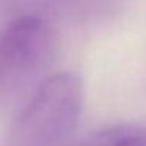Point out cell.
Wrapping results in <instances>:
<instances>
[{"instance_id":"1","label":"cell","mask_w":146,"mask_h":146,"mask_svg":"<svg viewBox=\"0 0 146 146\" xmlns=\"http://www.w3.org/2000/svg\"><path fill=\"white\" fill-rule=\"evenodd\" d=\"M83 105V83L77 74L46 79L8 132L5 146H66Z\"/></svg>"},{"instance_id":"2","label":"cell","mask_w":146,"mask_h":146,"mask_svg":"<svg viewBox=\"0 0 146 146\" xmlns=\"http://www.w3.org/2000/svg\"><path fill=\"white\" fill-rule=\"evenodd\" d=\"M57 33L46 17L22 14L0 29V104L25 90L52 63Z\"/></svg>"},{"instance_id":"3","label":"cell","mask_w":146,"mask_h":146,"mask_svg":"<svg viewBox=\"0 0 146 146\" xmlns=\"http://www.w3.org/2000/svg\"><path fill=\"white\" fill-rule=\"evenodd\" d=\"M111 146H146V132H121Z\"/></svg>"}]
</instances>
